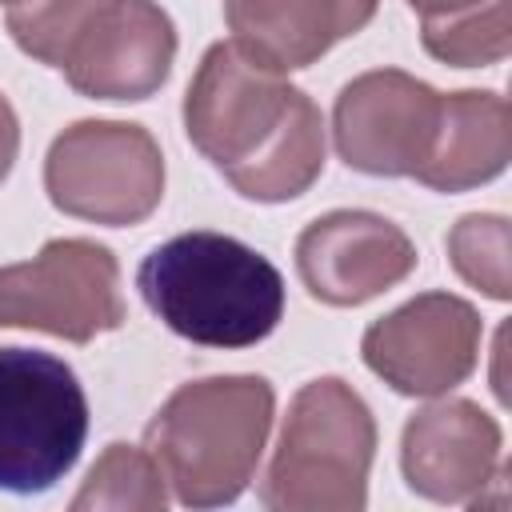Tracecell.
<instances>
[{
    "label": "cell",
    "instance_id": "1",
    "mask_svg": "<svg viewBox=\"0 0 512 512\" xmlns=\"http://www.w3.org/2000/svg\"><path fill=\"white\" fill-rule=\"evenodd\" d=\"M184 132L256 204L296 200L324 172V116L312 96L232 40L204 52L184 92Z\"/></svg>",
    "mask_w": 512,
    "mask_h": 512
},
{
    "label": "cell",
    "instance_id": "2",
    "mask_svg": "<svg viewBox=\"0 0 512 512\" xmlns=\"http://www.w3.org/2000/svg\"><path fill=\"white\" fill-rule=\"evenodd\" d=\"M136 288L152 316L204 348H248L284 320L280 268L224 232H180L156 244Z\"/></svg>",
    "mask_w": 512,
    "mask_h": 512
},
{
    "label": "cell",
    "instance_id": "3",
    "mask_svg": "<svg viewBox=\"0 0 512 512\" xmlns=\"http://www.w3.org/2000/svg\"><path fill=\"white\" fill-rule=\"evenodd\" d=\"M276 392L264 376L180 384L144 428V444L184 508L232 504L256 476Z\"/></svg>",
    "mask_w": 512,
    "mask_h": 512
},
{
    "label": "cell",
    "instance_id": "4",
    "mask_svg": "<svg viewBox=\"0 0 512 512\" xmlns=\"http://www.w3.org/2000/svg\"><path fill=\"white\" fill-rule=\"evenodd\" d=\"M376 456V420L340 376L308 380L284 416L260 504L276 512H360Z\"/></svg>",
    "mask_w": 512,
    "mask_h": 512
},
{
    "label": "cell",
    "instance_id": "5",
    "mask_svg": "<svg viewBox=\"0 0 512 512\" xmlns=\"http://www.w3.org/2000/svg\"><path fill=\"white\" fill-rule=\"evenodd\" d=\"M84 440L88 396L72 364L36 348H0V492L56 488Z\"/></svg>",
    "mask_w": 512,
    "mask_h": 512
},
{
    "label": "cell",
    "instance_id": "6",
    "mask_svg": "<svg viewBox=\"0 0 512 512\" xmlns=\"http://www.w3.org/2000/svg\"><path fill=\"white\" fill-rule=\"evenodd\" d=\"M44 192L64 216L132 228L164 200V152L128 120H76L44 156Z\"/></svg>",
    "mask_w": 512,
    "mask_h": 512
},
{
    "label": "cell",
    "instance_id": "7",
    "mask_svg": "<svg viewBox=\"0 0 512 512\" xmlns=\"http://www.w3.org/2000/svg\"><path fill=\"white\" fill-rule=\"evenodd\" d=\"M128 320L120 264L112 248L60 236L32 260L0 268V328H32L68 344H88Z\"/></svg>",
    "mask_w": 512,
    "mask_h": 512
},
{
    "label": "cell",
    "instance_id": "8",
    "mask_svg": "<svg viewBox=\"0 0 512 512\" xmlns=\"http://www.w3.org/2000/svg\"><path fill=\"white\" fill-rule=\"evenodd\" d=\"M480 312L452 292H420L368 324L364 364L400 396H448L480 360Z\"/></svg>",
    "mask_w": 512,
    "mask_h": 512
},
{
    "label": "cell",
    "instance_id": "9",
    "mask_svg": "<svg viewBox=\"0 0 512 512\" xmlns=\"http://www.w3.org/2000/svg\"><path fill=\"white\" fill-rule=\"evenodd\" d=\"M440 92L400 68L348 80L332 108V144L352 172L416 176L440 124Z\"/></svg>",
    "mask_w": 512,
    "mask_h": 512
},
{
    "label": "cell",
    "instance_id": "10",
    "mask_svg": "<svg viewBox=\"0 0 512 512\" xmlns=\"http://www.w3.org/2000/svg\"><path fill=\"white\" fill-rule=\"evenodd\" d=\"M416 244L400 224L364 208L316 216L296 236V272L312 300L356 308L396 288L416 268Z\"/></svg>",
    "mask_w": 512,
    "mask_h": 512
},
{
    "label": "cell",
    "instance_id": "11",
    "mask_svg": "<svg viewBox=\"0 0 512 512\" xmlns=\"http://www.w3.org/2000/svg\"><path fill=\"white\" fill-rule=\"evenodd\" d=\"M500 424L480 404L444 396L408 416L400 436V468L416 496L436 504H480L484 488L504 472Z\"/></svg>",
    "mask_w": 512,
    "mask_h": 512
},
{
    "label": "cell",
    "instance_id": "12",
    "mask_svg": "<svg viewBox=\"0 0 512 512\" xmlns=\"http://www.w3.org/2000/svg\"><path fill=\"white\" fill-rule=\"evenodd\" d=\"M176 60V24L156 0H116L64 60V80L88 100H148Z\"/></svg>",
    "mask_w": 512,
    "mask_h": 512
},
{
    "label": "cell",
    "instance_id": "13",
    "mask_svg": "<svg viewBox=\"0 0 512 512\" xmlns=\"http://www.w3.org/2000/svg\"><path fill=\"white\" fill-rule=\"evenodd\" d=\"M380 0H224L232 44L272 72L316 64L336 40L356 36Z\"/></svg>",
    "mask_w": 512,
    "mask_h": 512
},
{
    "label": "cell",
    "instance_id": "14",
    "mask_svg": "<svg viewBox=\"0 0 512 512\" xmlns=\"http://www.w3.org/2000/svg\"><path fill=\"white\" fill-rule=\"evenodd\" d=\"M512 160V108L500 92H448L428 160L412 180L432 192H468L496 180Z\"/></svg>",
    "mask_w": 512,
    "mask_h": 512
},
{
    "label": "cell",
    "instance_id": "15",
    "mask_svg": "<svg viewBox=\"0 0 512 512\" xmlns=\"http://www.w3.org/2000/svg\"><path fill=\"white\" fill-rule=\"evenodd\" d=\"M164 504V472L152 460V452L136 444H108L84 476L80 492L72 496V512H160Z\"/></svg>",
    "mask_w": 512,
    "mask_h": 512
},
{
    "label": "cell",
    "instance_id": "16",
    "mask_svg": "<svg viewBox=\"0 0 512 512\" xmlns=\"http://www.w3.org/2000/svg\"><path fill=\"white\" fill-rule=\"evenodd\" d=\"M424 52L452 68L500 64L512 52V12L508 0H480L472 8L420 20Z\"/></svg>",
    "mask_w": 512,
    "mask_h": 512
},
{
    "label": "cell",
    "instance_id": "17",
    "mask_svg": "<svg viewBox=\"0 0 512 512\" xmlns=\"http://www.w3.org/2000/svg\"><path fill=\"white\" fill-rule=\"evenodd\" d=\"M116 0H12L8 32L20 52L48 68H64L84 32L112 8Z\"/></svg>",
    "mask_w": 512,
    "mask_h": 512
},
{
    "label": "cell",
    "instance_id": "18",
    "mask_svg": "<svg viewBox=\"0 0 512 512\" xmlns=\"http://www.w3.org/2000/svg\"><path fill=\"white\" fill-rule=\"evenodd\" d=\"M448 260L456 276L480 288L488 300H508V220L500 212H468L448 232Z\"/></svg>",
    "mask_w": 512,
    "mask_h": 512
},
{
    "label": "cell",
    "instance_id": "19",
    "mask_svg": "<svg viewBox=\"0 0 512 512\" xmlns=\"http://www.w3.org/2000/svg\"><path fill=\"white\" fill-rule=\"evenodd\" d=\"M16 152H20V120H16V108L8 104V96L0 92V184L8 180Z\"/></svg>",
    "mask_w": 512,
    "mask_h": 512
},
{
    "label": "cell",
    "instance_id": "20",
    "mask_svg": "<svg viewBox=\"0 0 512 512\" xmlns=\"http://www.w3.org/2000/svg\"><path fill=\"white\" fill-rule=\"evenodd\" d=\"M408 4H412V12H420V20H436V16L472 8V4H480V0H408Z\"/></svg>",
    "mask_w": 512,
    "mask_h": 512
},
{
    "label": "cell",
    "instance_id": "21",
    "mask_svg": "<svg viewBox=\"0 0 512 512\" xmlns=\"http://www.w3.org/2000/svg\"><path fill=\"white\" fill-rule=\"evenodd\" d=\"M0 4H12V0H0Z\"/></svg>",
    "mask_w": 512,
    "mask_h": 512
}]
</instances>
